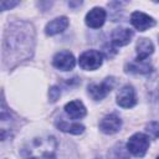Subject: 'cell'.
Instances as JSON below:
<instances>
[{
  "label": "cell",
  "mask_w": 159,
  "mask_h": 159,
  "mask_svg": "<svg viewBox=\"0 0 159 159\" xmlns=\"http://www.w3.org/2000/svg\"><path fill=\"white\" fill-rule=\"evenodd\" d=\"M137 103V96L135 91L132 86L125 84L123 86L117 94V104L122 108H132Z\"/></svg>",
  "instance_id": "ba28073f"
},
{
  "label": "cell",
  "mask_w": 159,
  "mask_h": 159,
  "mask_svg": "<svg viewBox=\"0 0 159 159\" xmlns=\"http://www.w3.org/2000/svg\"><path fill=\"white\" fill-rule=\"evenodd\" d=\"M57 140L52 135L36 137L29 140L20 150L22 159H55Z\"/></svg>",
  "instance_id": "7a4b0ae2"
},
{
  "label": "cell",
  "mask_w": 159,
  "mask_h": 159,
  "mask_svg": "<svg viewBox=\"0 0 159 159\" xmlns=\"http://www.w3.org/2000/svg\"><path fill=\"white\" fill-rule=\"evenodd\" d=\"M52 63L56 68L61 70V71H71L73 70L75 65H76V60L75 56L70 52V51H60L53 56Z\"/></svg>",
  "instance_id": "52a82bcc"
},
{
  "label": "cell",
  "mask_w": 159,
  "mask_h": 159,
  "mask_svg": "<svg viewBox=\"0 0 159 159\" xmlns=\"http://www.w3.org/2000/svg\"><path fill=\"white\" fill-rule=\"evenodd\" d=\"M125 71L127 72H132V73H140V75H145V73H149L152 71V66L144 61H134V62H130V63H127L125 65Z\"/></svg>",
  "instance_id": "ac0fdd59"
},
{
  "label": "cell",
  "mask_w": 159,
  "mask_h": 159,
  "mask_svg": "<svg viewBox=\"0 0 159 159\" xmlns=\"http://www.w3.org/2000/svg\"><path fill=\"white\" fill-rule=\"evenodd\" d=\"M125 147L129 153H132L138 158H142L145 155L149 148V137L143 133H135L128 139V143Z\"/></svg>",
  "instance_id": "277c9868"
},
{
  "label": "cell",
  "mask_w": 159,
  "mask_h": 159,
  "mask_svg": "<svg viewBox=\"0 0 159 159\" xmlns=\"http://www.w3.org/2000/svg\"><path fill=\"white\" fill-rule=\"evenodd\" d=\"M122 127V119L116 113L107 114L102 118L99 123V129L106 134H114L117 133Z\"/></svg>",
  "instance_id": "9c48e42d"
},
{
  "label": "cell",
  "mask_w": 159,
  "mask_h": 159,
  "mask_svg": "<svg viewBox=\"0 0 159 159\" xmlns=\"http://www.w3.org/2000/svg\"><path fill=\"white\" fill-rule=\"evenodd\" d=\"M67 26H68V19L66 16H60V17H56V19L51 20L46 25L45 32H46V35L52 36V35L62 32L63 30H66Z\"/></svg>",
  "instance_id": "9a60e30c"
},
{
  "label": "cell",
  "mask_w": 159,
  "mask_h": 159,
  "mask_svg": "<svg viewBox=\"0 0 159 159\" xmlns=\"http://www.w3.org/2000/svg\"><path fill=\"white\" fill-rule=\"evenodd\" d=\"M56 127L65 132V133H71V134H82L84 132V125L80 124V123H70L67 120H57L56 122Z\"/></svg>",
  "instance_id": "2e32d148"
},
{
  "label": "cell",
  "mask_w": 159,
  "mask_h": 159,
  "mask_svg": "<svg viewBox=\"0 0 159 159\" xmlns=\"http://www.w3.org/2000/svg\"><path fill=\"white\" fill-rule=\"evenodd\" d=\"M135 48H137V58H135V61H138V62L147 60L154 52L153 42L149 39H145V37L138 40Z\"/></svg>",
  "instance_id": "4fadbf2b"
},
{
  "label": "cell",
  "mask_w": 159,
  "mask_h": 159,
  "mask_svg": "<svg viewBox=\"0 0 159 159\" xmlns=\"http://www.w3.org/2000/svg\"><path fill=\"white\" fill-rule=\"evenodd\" d=\"M113 86H114V80L112 77L106 78L101 83H91L88 86V93L94 101H101L111 92Z\"/></svg>",
  "instance_id": "8992f818"
},
{
  "label": "cell",
  "mask_w": 159,
  "mask_h": 159,
  "mask_svg": "<svg viewBox=\"0 0 159 159\" xmlns=\"http://www.w3.org/2000/svg\"><path fill=\"white\" fill-rule=\"evenodd\" d=\"M16 118L0 97V147L10 142L16 132Z\"/></svg>",
  "instance_id": "3957f363"
},
{
  "label": "cell",
  "mask_w": 159,
  "mask_h": 159,
  "mask_svg": "<svg viewBox=\"0 0 159 159\" xmlns=\"http://www.w3.org/2000/svg\"><path fill=\"white\" fill-rule=\"evenodd\" d=\"M148 130L153 134V138L157 139L158 138V130H159L158 129V122H155V120L154 122H150L149 125H148Z\"/></svg>",
  "instance_id": "44dd1931"
},
{
  "label": "cell",
  "mask_w": 159,
  "mask_h": 159,
  "mask_svg": "<svg viewBox=\"0 0 159 159\" xmlns=\"http://www.w3.org/2000/svg\"><path fill=\"white\" fill-rule=\"evenodd\" d=\"M130 22L139 31H145V30H148L155 25L154 19L150 17L149 15L142 12V11H134L130 15Z\"/></svg>",
  "instance_id": "30bf717a"
},
{
  "label": "cell",
  "mask_w": 159,
  "mask_h": 159,
  "mask_svg": "<svg viewBox=\"0 0 159 159\" xmlns=\"http://www.w3.org/2000/svg\"><path fill=\"white\" fill-rule=\"evenodd\" d=\"M4 62L14 68L30 60L35 51V27L24 20H12L7 24L4 35Z\"/></svg>",
  "instance_id": "6da1fadb"
},
{
  "label": "cell",
  "mask_w": 159,
  "mask_h": 159,
  "mask_svg": "<svg viewBox=\"0 0 159 159\" xmlns=\"http://www.w3.org/2000/svg\"><path fill=\"white\" fill-rule=\"evenodd\" d=\"M157 159H158V158H157Z\"/></svg>",
  "instance_id": "7402d4cb"
},
{
  "label": "cell",
  "mask_w": 159,
  "mask_h": 159,
  "mask_svg": "<svg viewBox=\"0 0 159 159\" xmlns=\"http://www.w3.org/2000/svg\"><path fill=\"white\" fill-rule=\"evenodd\" d=\"M133 37V31L127 27H117L112 32V43L114 46H125L130 42Z\"/></svg>",
  "instance_id": "7c38bea8"
},
{
  "label": "cell",
  "mask_w": 159,
  "mask_h": 159,
  "mask_svg": "<svg viewBox=\"0 0 159 159\" xmlns=\"http://www.w3.org/2000/svg\"><path fill=\"white\" fill-rule=\"evenodd\" d=\"M61 96V89L57 86H52L48 91V98L51 102H56Z\"/></svg>",
  "instance_id": "d6986e66"
},
{
  "label": "cell",
  "mask_w": 159,
  "mask_h": 159,
  "mask_svg": "<svg viewBox=\"0 0 159 159\" xmlns=\"http://www.w3.org/2000/svg\"><path fill=\"white\" fill-rule=\"evenodd\" d=\"M16 5H19V1H14V0L0 1V12L1 11H5V10H10V9L15 7Z\"/></svg>",
  "instance_id": "ffe728a7"
},
{
  "label": "cell",
  "mask_w": 159,
  "mask_h": 159,
  "mask_svg": "<svg viewBox=\"0 0 159 159\" xmlns=\"http://www.w3.org/2000/svg\"><path fill=\"white\" fill-rule=\"evenodd\" d=\"M106 16H107V14H106L104 9L93 7L86 15V24H87V26H89L92 29H98L104 24Z\"/></svg>",
  "instance_id": "8fae6325"
},
{
  "label": "cell",
  "mask_w": 159,
  "mask_h": 159,
  "mask_svg": "<svg viewBox=\"0 0 159 159\" xmlns=\"http://www.w3.org/2000/svg\"><path fill=\"white\" fill-rule=\"evenodd\" d=\"M102 62H103V56L97 50H88V51L83 52L78 60L81 68H83L86 71H94V70L99 68Z\"/></svg>",
  "instance_id": "5b68a950"
},
{
  "label": "cell",
  "mask_w": 159,
  "mask_h": 159,
  "mask_svg": "<svg viewBox=\"0 0 159 159\" xmlns=\"http://www.w3.org/2000/svg\"><path fill=\"white\" fill-rule=\"evenodd\" d=\"M65 112L66 114L72 118V119H81L86 116L87 111H86V107L83 106V103L81 101H71L68 102L66 106H65Z\"/></svg>",
  "instance_id": "5bb4252c"
},
{
  "label": "cell",
  "mask_w": 159,
  "mask_h": 159,
  "mask_svg": "<svg viewBox=\"0 0 159 159\" xmlns=\"http://www.w3.org/2000/svg\"><path fill=\"white\" fill-rule=\"evenodd\" d=\"M108 159H129V152L123 143H117L109 149Z\"/></svg>",
  "instance_id": "e0dca14e"
}]
</instances>
